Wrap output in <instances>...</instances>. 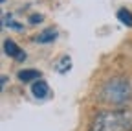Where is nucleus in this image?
I'll return each instance as SVG.
<instances>
[{
    "label": "nucleus",
    "instance_id": "obj_2",
    "mask_svg": "<svg viewBox=\"0 0 132 131\" xmlns=\"http://www.w3.org/2000/svg\"><path fill=\"white\" fill-rule=\"evenodd\" d=\"M132 98V87L130 81L123 76H114L108 78L99 89V100L106 105H114V107H121L125 104L130 102Z\"/></svg>",
    "mask_w": 132,
    "mask_h": 131
},
{
    "label": "nucleus",
    "instance_id": "obj_4",
    "mask_svg": "<svg viewBox=\"0 0 132 131\" xmlns=\"http://www.w3.org/2000/svg\"><path fill=\"white\" fill-rule=\"evenodd\" d=\"M31 94L35 96L37 100H44V98L50 96V85L42 78L37 79V81H33V83H31Z\"/></svg>",
    "mask_w": 132,
    "mask_h": 131
},
{
    "label": "nucleus",
    "instance_id": "obj_6",
    "mask_svg": "<svg viewBox=\"0 0 132 131\" xmlns=\"http://www.w3.org/2000/svg\"><path fill=\"white\" fill-rule=\"evenodd\" d=\"M116 17H118V20L127 26V28H132V11L127 9V8H119L118 13H116Z\"/></svg>",
    "mask_w": 132,
    "mask_h": 131
},
{
    "label": "nucleus",
    "instance_id": "obj_7",
    "mask_svg": "<svg viewBox=\"0 0 132 131\" xmlns=\"http://www.w3.org/2000/svg\"><path fill=\"white\" fill-rule=\"evenodd\" d=\"M57 39V30L55 28H48V30H44L42 33L35 39L37 43H40V44H46V43H53Z\"/></svg>",
    "mask_w": 132,
    "mask_h": 131
},
{
    "label": "nucleus",
    "instance_id": "obj_3",
    "mask_svg": "<svg viewBox=\"0 0 132 131\" xmlns=\"http://www.w3.org/2000/svg\"><path fill=\"white\" fill-rule=\"evenodd\" d=\"M4 54L9 56L11 59H16V61H24L26 59V52L15 41H11V39H6L4 41Z\"/></svg>",
    "mask_w": 132,
    "mask_h": 131
},
{
    "label": "nucleus",
    "instance_id": "obj_10",
    "mask_svg": "<svg viewBox=\"0 0 132 131\" xmlns=\"http://www.w3.org/2000/svg\"><path fill=\"white\" fill-rule=\"evenodd\" d=\"M6 83H7V78H6V76H2V87H6Z\"/></svg>",
    "mask_w": 132,
    "mask_h": 131
},
{
    "label": "nucleus",
    "instance_id": "obj_9",
    "mask_svg": "<svg viewBox=\"0 0 132 131\" xmlns=\"http://www.w3.org/2000/svg\"><path fill=\"white\" fill-rule=\"evenodd\" d=\"M29 22H31V24H39V22H42V15H31V17H29Z\"/></svg>",
    "mask_w": 132,
    "mask_h": 131
},
{
    "label": "nucleus",
    "instance_id": "obj_8",
    "mask_svg": "<svg viewBox=\"0 0 132 131\" xmlns=\"http://www.w3.org/2000/svg\"><path fill=\"white\" fill-rule=\"evenodd\" d=\"M55 68H57V72H59V74H66V72L72 68V59H70L68 56H64V57L57 63V67H55Z\"/></svg>",
    "mask_w": 132,
    "mask_h": 131
},
{
    "label": "nucleus",
    "instance_id": "obj_5",
    "mask_svg": "<svg viewBox=\"0 0 132 131\" xmlns=\"http://www.w3.org/2000/svg\"><path fill=\"white\" fill-rule=\"evenodd\" d=\"M16 78H19V81H22V83H31V81L40 79V72L35 70V68H22V70L16 72Z\"/></svg>",
    "mask_w": 132,
    "mask_h": 131
},
{
    "label": "nucleus",
    "instance_id": "obj_1",
    "mask_svg": "<svg viewBox=\"0 0 132 131\" xmlns=\"http://www.w3.org/2000/svg\"><path fill=\"white\" fill-rule=\"evenodd\" d=\"M88 131H132V111L128 109L101 111L90 122Z\"/></svg>",
    "mask_w": 132,
    "mask_h": 131
}]
</instances>
